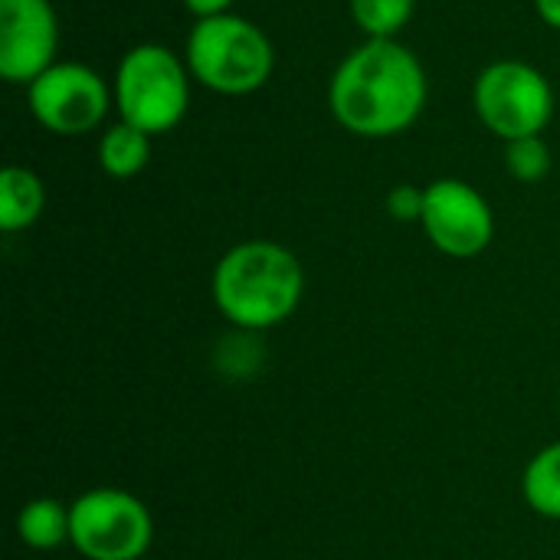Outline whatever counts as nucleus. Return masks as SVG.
Here are the masks:
<instances>
[{
	"label": "nucleus",
	"instance_id": "1",
	"mask_svg": "<svg viewBox=\"0 0 560 560\" xmlns=\"http://www.w3.org/2000/svg\"><path fill=\"white\" fill-rule=\"evenodd\" d=\"M427 69L400 39H364L328 82L331 118L368 141L410 131L427 108Z\"/></svg>",
	"mask_w": 560,
	"mask_h": 560
},
{
	"label": "nucleus",
	"instance_id": "2",
	"mask_svg": "<svg viewBox=\"0 0 560 560\" xmlns=\"http://www.w3.org/2000/svg\"><path fill=\"white\" fill-rule=\"evenodd\" d=\"M213 302L220 315L246 331L282 325L302 302L305 272L295 253L272 240L230 246L213 269Z\"/></svg>",
	"mask_w": 560,
	"mask_h": 560
},
{
	"label": "nucleus",
	"instance_id": "3",
	"mask_svg": "<svg viewBox=\"0 0 560 560\" xmlns=\"http://www.w3.org/2000/svg\"><path fill=\"white\" fill-rule=\"evenodd\" d=\"M184 62L194 82L217 95H253L276 69V49L253 20L220 13L190 26Z\"/></svg>",
	"mask_w": 560,
	"mask_h": 560
},
{
	"label": "nucleus",
	"instance_id": "4",
	"mask_svg": "<svg viewBox=\"0 0 560 560\" xmlns=\"http://www.w3.org/2000/svg\"><path fill=\"white\" fill-rule=\"evenodd\" d=\"M190 69L164 43L131 46L115 69L112 95L118 118L154 135L174 131L190 108Z\"/></svg>",
	"mask_w": 560,
	"mask_h": 560
},
{
	"label": "nucleus",
	"instance_id": "5",
	"mask_svg": "<svg viewBox=\"0 0 560 560\" xmlns=\"http://www.w3.org/2000/svg\"><path fill=\"white\" fill-rule=\"evenodd\" d=\"M472 108L486 131L509 144L545 135L555 118V89L538 66L525 59H495L476 75Z\"/></svg>",
	"mask_w": 560,
	"mask_h": 560
},
{
	"label": "nucleus",
	"instance_id": "6",
	"mask_svg": "<svg viewBox=\"0 0 560 560\" xmlns=\"http://www.w3.org/2000/svg\"><path fill=\"white\" fill-rule=\"evenodd\" d=\"M69 512V545L85 560H141L151 548V512L125 489H92L79 495Z\"/></svg>",
	"mask_w": 560,
	"mask_h": 560
},
{
	"label": "nucleus",
	"instance_id": "7",
	"mask_svg": "<svg viewBox=\"0 0 560 560\" xmlns=\"http://www.w3.org/2000/svg\"><path fill=\"white\" fill-rule=\"evenodd\" d=\"M26 105L49 135L79 138L102 128L115 95L98 69L85 62H52L26 85Z\"/></svg>",
	"mask_w": 560,
	"mask_h": 560
},
{
	"label": "nucleus",
	"instance_id": "8",
	"mask_svg": "<svg viewBox=\"0 0 560 560\" xmlns=\"http://www.w3.org/2000/svg\"><path fill=\"white\" fill-rule=\"evenodd\" d=\"M420 226L443 256L476 259L495 236V213L472 184L459 177H440L427 184Z\"/></svg>",
	"mask_w": 560,
	"mask_h": 560
},
{
	"label": "nucleus",
	"instance_id": "9",
	"mask_svg": "<svg viewBox=\"0 0 560 560\" xmlns=\"http://www.w3.org/2000/svg\"><path fill=\"white\" fill-rule=\"evenodd\" d=\"M59 52V16L52 0H0V79L30 85Z\"/></svg>",
	"mask_w": 560,
	"mask_h": 560
},
{
	"label": "nucleus",
	"instance_id": "10",
	"mask_svg": "<svg viewBox=\"0 0 560 560\" xmlns=\"http://www.w3.org/2000/svg\"><path fill=\"white\" fill-rule=\"evenodd\" d=\"M46 207V184L36 171L7 164L0 171V230L20 233L30 230Z\"/></svg>",
	"mask_w": 560,
	"mask_h": 560
},
{
	"label": "nucleus",
	"instance_id": "11",
	"mask_svg": "<svg viewBox=\"0 0 560 560\" xmlns=\"http://www.w3.org/2000/svg\"><path fill=\"white\" fill-rule=\"evenodd\" d=\"M151 161V135L128 125V121H115L102 131L98 138V167L115 177V180H131L138 177Z\"/></svg>",
	"mask_w": 560,
	"mask_h": 560
},
{
	"label": "nucleus",
	"instance_id": "12",
	"mask_svg": "<svg viewBox=\"0 0 560 560\" xmlns=\"http://www.w3.org/2000/svg\"><path fill=\"white\" fill-rule=\"evenodd\" d=\"M16 535L33 551H52L72 535V512L59 499H33L16 515Z\"/></svg>",
	"mask_w": 560,
	"mask_h": 560
},
{
	"label": "nucleus",
	"instance_id": "13",
	"mask_svg": "<svg viewBox=\"0 0 560 560\" xmlns=\"http://www.w3.org/2000/svg\"><path fill=\"white\" fill-rule=\"evenodd\" d=\"M522 492H525V502L541 518L560 522V443H551L541 453H535V459L525 469Z\"/></svg>",
	"mask_w": 560,
	"mask_h": 560
},
{
	"label": "nucleus",
	"instance_id": "14",
	"mask_svg": "<svg viewBox=\"0 0 560 560\" xmlns=\"http://www.w3.org/2000/svg\"><path fill=\"white\" fill-rule=\"evenodd\" d=\"M351 20L368 39H397L413 20L417 0H348Z\"/></svg>",
	"mask_w": 560,
	"mask_h": 560
},
{
	"label": "nucleus",
	"instance_id": "15",
	"mask_svg": "<svg viewBox=\"0 0 560 560\" xmlns=\"http://www.w3.org/2000/svg\"><path fill=\"white\" fill-rule=\"evenodd\" d=\"M551 144L545 141V135H532V138H518L505 144V167L515 180L522 184H538L551 174Z\"/></svg>",
	"mask_w": 560,
	"mask_h": 560
},
{
	"label": "nucleus",
	"instance_id": "16",
	"mask_svg": "<svg viewBox=\"0 0 560 560\" xmlns=\"http://www.w3.org/2000/svg\"><path fill=\"white\" fill-rule=\"evenodd\" d=\"M423 200H427V187H417V184H397L390 187L384 207L394 220L400 223H420L423 217Z\"/></svg>",
	"mask_w": 560,
	"mask_h": 560
},
{
	"label": "nucleus",
	"instance_id": "17",
	"mask_svg": "<svg viewBox=\"0 0 560 560\" xmlns=\"http://www.w3.org/2000/svg\"><path fill=\"white\" fill-rule=\"evenodd\" d=\"M197 20H207V16H220V13H233V3L236 0H180Z\"/></svg>",
	"mask_w": 560,
	"mask_h": 560
},
{
	"label": "nucleus",
	"instance_id": "18",
	"mask_svg": "<svg viewBox=\"0 0 560 560\" xmlns=\"http://www.w3.org/2000/svg\"><path fill=\"white\" fill-rule=\"evenodd\" d=\"M535 10H538L541 23H548L551 30H560V0H535Z\"/></svg>",
	"mask_w": 560,
	"mask_h": 560
}]
</instances>
